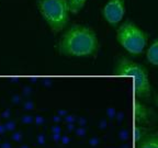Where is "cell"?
Masks as SVG:
<instances>
[{
	"instance_id": "7",
	"label": "cell",
	"mask_w": 158,
	"mask_h": 148,
	"mask_svg": "<svg viewBox=\"0 0 158 148\" xmlns=\"http://www.w3.org/2000/svg\"><path fill=\"white\" fill-rule=\"evenodd\" d=\"M146 57L152 65L158 66V39H156L155 42L149 46L147 53H146Z\"/></svg>"
},
{
	"instance_id": "9",
	"label": "cell",
	"mask_w": 158,
	"mask_h": 148,
	"mask_svg": "<svg viewBox=\"0 0 158 148\" xmlns=\"http://www.w3.org/2000/svg\"><path fill=\"white\" fill-rule=\"evenodd\" d=\"M12 139L15 142H21V139H22V135H21V133L20 132H15L12 135Z\"/></svg>"
},
{
	"instance_id": "4",
	"label": "cell",
	"mask_w": 158,
	"mask_h": 148,
	"mask_svg": "<svg viewBox=\"0 0 158 148\" xmlns=\"http://www.w3.org/2000/svg\"><path fill=\"white\" fill-rule=\"evenodd\" d=\"M116 39L126 52L133 55L143 53L147 44V35L134 23L124 22L118 29Z\"/></svg>"
},
{
	"instance_id": "11",
	"label": "cell",
	"mask_w": 158,
	"mask_h": 148,
	"mask_svg": "<svg viewBox=\"0 0 158 148\" xmlns=\"http://www.w3.org/2000/svg\"><path fill=\"white\" fill-rule=\"evenodd\" d=\"M0 148H11V145L9 144V142H5L0 145Z\"/></svg>"
},
{
	"instance_id": "10",
	"label": "cell",
	"mask_w": 158,
	"mask_h": 148,
	"mask_svg": "<svg viewBox=\"0 0 158 148\" xmlns=\"http://www.w3.org/2000/svg\"><path fill=\"white\" fill-rule=\"evenodd\" d=\"M5 125H6V128H7V131H9V132L13 131V130H15V122H7Z\"/></svg>"
},
{
	"instance_id": "14",
	"label": "cell",
	"mask_w": 158,
	"mask_h": 148,
	"mask_svg": "<svg viewBox=\"0 0 158 148\" xmlns=\"http://www.w3.org/2000/svg\"><path fill=\"white\" fill-rule=\"evenodd\" d=\"M21 148H29V147H27V146H22Z\"/></svg>"
},
{
	"instance_id": "5",
	"label": "cell",
	"mask_w": 158,
	"mask_h": 148,
	"mask_svg": "<svg viewBox=\"0 0 158 148\" xmlns=\"http://www.w3.org/2000/svg\"><path fill=\"white\" fill-rule=\"evenodd\" d=\"M102 13L109 24L116 27L125 14V0H109L104 6Z\"/></svg>"
},
{
	"instance_id": "6",
	"label": "cell",
	"mask_w": 158,
	"mask_h": 148,
	"mask_svg": "<svg viewBox=\"0 0 158 148\" xmlns=\"http://www.w3.org/2000/svg\"><path fill=\"white\" fill-rule=\"evenodd\" d=\"M136 148H158V131L145 135L137 142Z\"/></svg>"
},
{
	"instance_id": "16",
	"label": "cell",
	"mask_w": 158,
	"mask_h": 148,
	"mask_svg": "<svg viewBox=\"0 0 158 148\" xmlns=\"http://www.w3.org/2000/svg\"><path fill=\"white\" fill-rule=\"evenodd\" d=\"M0 141H1V139H0Z\"/></svg>"
},
{
	"instance_id": "1",
	"label": "cell",
	"mask_w": 158,
	"mask_h": 148,
	"mask_svg": "<svg viewBox=\"0 0 158 148\" xmlns=\"http://www.w3.org/2000/svg\"><path fill=\"white\" fill-rule=\"evenodd\" d=\"M98 37L86 25L74 24L63 34L58 42V52L64 56H94L98 52Z\"/></svg>"
},
{
	"instance_id": "12",
	"label": "cell",
	"mask_w": 158,
	"mask_h": 148,
	"mask_svg": "<svg viewBox=\"0 0 158 148\" xmlns=\"http://www.w3.org/2000/svg\"><path fill=\"white\" fill-rule=\"evenodd\" d=\"M7 131V128H6V125H0V135H3Z\"/></svg>"
},
{
	"instance_id": "8",
	"label": "cell",
	"mask_w": 158,
	"mask_h": 148,
	"mask_svg": "<svg viewBox=\"0 0 158 148\" xmlns=\"http://www.w3.org/2000/svg\"><path fill=\"white\" fill-rule=\"evenodd\" d=\"M87 0H67L69 6V11L72 13H77L82 9Z\"/></svg>"
},
{
	"instance_id": "2",
	"label": "cell",
	"mask_w": 158,
	"mask_h": 148,
	"mask_svg": "<svg viewBox=\"0 0 158 148\" xmlns=\"http://www.w3.org/2000/svg\"><path fill=\"white\" fill-rule=\"evenodd\" d=\"M114 74L118 76H128L134 78L135 94L141 99H148L151 97V84L145 67L141 64L132 62L131 59L122 57L118 59L114 67Z\"/></svg>"
},
{
	"instance_id": "3",
	"label": "cell",
	"mask_w": 158,
	"mask_h": 148,
	"mask_svg": "<svg viewBox=\"0 0 158 148\" xmlns=\"http://www.w3.org/2000/svg\"><path fill=\"white\" fill-rule=\"evenodd\" d=\"M40 12L54 33L60 32L69 20V6L67 0H41Z\"/></svg>"
},
{
	"instance_id": "13",
	"label": "cell",
	"mask_w": 158,
	"mask_h": 148,
	"mask_svg": "<svg viewBox=\"0 0 158 148\" xmlns=\"http://www.w3.org/2000/svg\"><path fill=\"white\" fill-rule=\"evenodd\" d=\"M9 116H10V111H9V110H6V111L2 113V117L3 118H8Z\"/></svg>"
},
{
	"instance_id": "15",
	"label": "cell",
	"mask_w": 158,
	"mask_h": 148,
	"mask_svg": "<svg viewBox=\"0 0 158 148\" xmlns=\"http://www.w3.org/2000/svg\"><path fill=\"white\" fill-rule=\"evenodd\" d=\"M157 102H158V98H157Z\"/></svg>"
}]
</instances>
